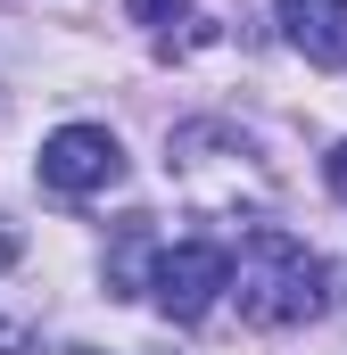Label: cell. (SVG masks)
<instances>
[{
	"label": "cell",
	"mask_w": 347,
	"mask_h": 355,
	"mask_svg": "<svg viewBox=\"0 0 347 355\" xmlns=\"http://www.w3.org/2000/svg\"><path fill=\"white\" fill-rule=\"evenodd\" d=\"M323 174H331V190H339V207H347V141L331 149V166H323Z\"/></svg>",
	"instance_id": "obj_10"
},
{
	"label": "cell",
	"mask_w": 347,
	"mask_h": 355,
	"mask_svg": "<svg viewBox=\"0 0 347 355\" xmlns=\"http://www.w3.org/2000/svg\"><path fill=\"white\" fill-rule=\"evenodd\" d=\"M273 25L306 67H323V75L347 67V0H273Z\"/></svg>",
	"instance_id": "obj_5"
},
{
	"label": "cell",
	"mask_w": 347,
	"mask_h": 355,
	"mask_svg": "<svg viewBox=\"0 0 347 355\" xmlns=\"http://www.w3.org/2000/svg\"><path fill=\"white\" fill-rule=\"evenodd\" d=\"M149 232H141V215H133V232H124V248L108 257V297H141V281H149Z\"/></svg>",
	"instance_id": "obj_7"
},
{
	"label": "cell",
	"mask_w": 347,
	"mask_h": 355,
	"mask_svg": "<svg viewBox=\"0 0 347 355\" xmlns=\"http://www.w3.org/2000/svg\"><path fill=\"white\" fill-rule=\"evenodd\" d=\"M50 355H108V347H91V339H67V347H50Z\"/></svg>",
	"instance_id": "obj_11"
},
{
	"label": "cell",
	"mask_w": 347,
	"mask_h": 355,
	"mask_svg": "<svg viewBox=\"0 0 347 355\" xmlns=\"http://www.w3.org/2000/svg\"><path fill=\"white\" fill-rule=\"evenodd\" d=\"M124 17L149 33L158 58H182V50L198 42V0H124Z\"/></svg>",
	"instance_id": "obj_6"
},
{
	"label": "cell",
	"mask_w": 347,
	"mask_h": 355,
	"mask_svg": "<svg viewBox=\"0 0 347 355\" xmlns=\"http://www.w3.org/2000/svg\"><path fill=\"white\" fill-rule=\"evenodd\" d=\"M166 174L182 182L190 207H207V215H264V198H273V174H264L257 141H248L240 124H223V116L174 124L166 132Z\"/></svg>",
	"instance_id": "obj_2"
},
{
	"label": "cell",
	"mask_w": 347,
	"mask_h": 355,
	"mask_svg": "<svg viewBox=\"0 0 347 355\" xmlns=\"http://www.w3.org/2000/svg\"><path fill=\"white\" fill-rule=\"evenodd\" d=\"M17 257H25V232H17V223H8V215H0V272L17 265Z\"/></svg>",
	"instance_id": "obj_8"
},
{
	"label": "cell",
	"mask_w": 347,
	"mask_h": 355,
	"mask_svg": "<svg viewBox=\"0 0 347 355\" xmlns=\"http://www.w3.org/2000/svg\"><path fill=\"white\" fill-rule=\"evenodd\" d=\"M33 347V339H25V322H8V314H0V355H25Z\"/></svg>",
	"instance_id": "obj_9"
},
{
	"label": "cell",
	"mask_w": 347,
	"mask_h": 355,
	"mask_svg": "<svg viewBox=\"0 0 347 355\" xmlns=\"http://www.w3.org/2000/svg\"><path fill=\"white\" fill-rule=\"evenodd\" d=\"M223 272H232V248H215V240H174V248L149 257L141 297H149L166 322H207V306L223 297Z\"/></svg>",
	"instance_id": "obj_3"
},
{
	"label": "cell",
	"mask_w": 347,
	"mask_h": 355,
	"mask_svg": "<svg viewBox=\"0 0 347 355\" xmlns=\"http://www.w3.org/2000/svg\"><path fill=\"white\" fill-rule=\"evenodd\" d=\"M223 297L240 306L248 331H298V322H314V314L331 306V272H323V257H314L298 232L248 223V232H240V257L223 272Z\"/></svg>",
	"instance_id": "obj_1"
},
{
	"label": "cell",
	"mask_w": 347,
	"mask_h": 355,
	"mask_svg": "<svg viewBox=\"0 0 347 355\" xmlns=\"http://www.w3.org/2000/svg\"><path fill=\"white\" fill-rule=\"evenodd\" d=\"M33 174H42V190H58V198H99V190L124 182V141L108 124H58L42 141V157H33Z\"/></svg>",
	"instance_id": "obj_4"
}]
</instances>
